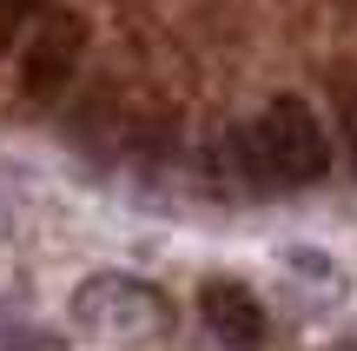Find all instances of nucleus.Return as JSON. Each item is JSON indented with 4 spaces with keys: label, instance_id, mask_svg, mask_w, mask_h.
I'll use <instances>...</instances> for the list:
<instances>
[{
    "label": "nucleus",
    "instance_id": "423d86ee",
    "mask_svg": "<svg viewBox=\"0 0 357 351\" xmlns=\"http://www.w3.org/2000/svg\"><path fill=\"white\" fill-rule=\"evenodd\" d=\"M0 351H66V345L47 331H13V338H0Z\"/></svg>",
    "mask_w": 357,
    "mask_h": 351
},
{
    "label": "nucleus",
    "instance_id": "f03ea898",
    "mask_svg": "<svg viewBox=\"0 0 357 351\" xmlns=\"http://www.w3.org/2000/svg\"><path fill=\"white\" fill-rule=\"evenodd\" d=\"M73 325H79V338H93L106 351H146L172 331V305H166V292H153L132 272H93L73 292Z\"/></svg>",
    "mask_w": 357,
    "mask_h": 351
},
{
    "label": "nucleus",
    "instance_id": "f257e3e1",
    "mask_svg": "<svg viewBox=\"0 0 357 351\" xmlns=\"http://www.w3.org/2000/svg\"><path fill=\"white\" fill-rule=\"evenodd\" d=\"M231 159L245 166L252 186H311L331 166V146H324V126L298 93H278L252 126L231 133Z\"/></svg>",
    "mask_w": 357,
    "mask_h": 351
},
{
    "label": "nucleus",
    "instance_id": "39448f33",
    "mask_svg": "<svg viewBox=\"0 0 357 351\" xmlns=\"http://www.w3.org/2000/svg\"><path fill=\"white\" fill-rule=\"evenodd\" d=\"M47 13V0H0V53L7 47H20L26 40V27Z\"/></svg>",
    "mask_w": 357,
    "mask_h": 351
},
{
    "label": "nucleus",
    "instance_id": "20e7f679",
    "mask_svg": "<svg viewBox=\"0 0 357 351\" xmlns=\"http://www.w3.org/2000/svg\"><path fill=\"white\" fill-rule=\"evenodd\" d=\"M199 312H205V325H212L218 345H231V351H258L265 345V305H258L238 278H212V285L199 292Z\"/></svg>",
    "mask_w": 357,
    "mask_h": 351
},
{
    "label": "nucleus",
    "instance_id": "7ed1b4c3",
    "mask_svg": "<svg viewBox=\"0 0 357 351\" xmlns=\"http://www.w3.org/2000/svg\"><path fill=\"white\" fill-rule=\"evenodd\" d=\"M79 53H86V20L79 13H40L20 40V87L33 100H53L79 73Z\"/></svg>",
    "mask_w": 357,
    "mask_h": 351
}]
</instances>
